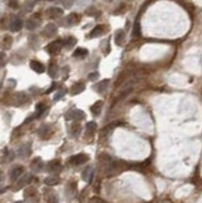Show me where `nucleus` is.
<instances>
[{"label": "nucleus", "instance_id": "6ab92c4d", "mask_svg": "<svg viewBox=\"0 0 202 203\" xmlns=\"http://www.w3.org/2000/svg\"><path fill=\"white\" fill-rule=\"evenodd\" d=\"M29 101V97L26 96L24 92H19L18 95L15 96V102H16V105H24V104H26V102Z\"/></svg>", "mask_w": 202, "mask_h": 203}, {"label": "nucleus", "instance_id": "6e6552de", "mask_svg": "<svg viewBox=\"0 0 202 203\" xmlns=\"http://www.w3.org/2000/svg\"><path fill=\"white\" fill-rule=\"evenodd\" d=\"M115 43H116V45H119V46H121L122 44H124V41H125V31L122 29H119V30H116L115 31Z\"/></svg>", "mask_w": 202, "mask_h": 203}, {"label": "nucleus", "instance_id": "20e7f679", "mask_svg": "<svg viewBox=\"0 0 202 203\" xmlns=\"http://www.w3.org/2000/svg\"><path fill=\"white\" fill-rule=\"evenodd\" d=\"M40 16L39 15H33V18H30L28 21H26V29L28 30H35L40 24Z\"/></svg>", "mask_w": 202, "mask_h": 203}, {"label": "nucleus", "instance_id": "39448f33", "mask_svg": "<svg viewBox=\"0 0 202 203\" xmlns=\"http://www.w3.org/2000/svg\"><path fill=\"white\" fill-rule=\"evenodd\" d=\"M30 67H31V70L35 71L36 74H43V72H45V70H46L45 65L41 64L40 61H36V60L30 61Z\"/></svg>", "mask_w": 202, "mask_h": 203}, {"label": "nucleus", "instance_id": "0eeeda50", "mask_svg": "<svg viewBox=\"0 0 202 203\" xmlns=\"http://www.w3.org/2000/svg\"><path fill=\"white\" fill-rule=\"evenodd\" d=\"M56 31H57V27H56L55 24H47V25L45 26V29L43 30V34H44L45 36L49 37V36L55 35Z\"/></svg>", "mask_w": 202, "mask_h": 203}, {"label": "nucleus", "instance_id": "4c0bfd02", "mask_svg": "<svg viewBox=\"0 0 202 203\" xmlns=\"http://www.w3.org/2000/svg\"><path fill=\"white\" fill-rule=\"evenodd\" d=\"M56 87V84H53V85H51V87L49 89V90H47V94H49V92H51V91H53L54 90V89H55Z\"/></svg>", "mask_w": 202, "mask_h": 203}, {"label": "nucleus", "instance_id": "c85d7f7f", "mask_svg": "<svg viewBox=\"0 0 202 203\" xmlns=\"http://www.w3.org/2000/svg\"><path fill=\"white\" fill-rule=\"evenodd\" d=\"M140 35H141V27H140V23H135L133 31H132V36L133 37H139Z\"/></svg>", "mask_w": 202, "mask_h": 203}, {"label": "nucleus", "instance_id": "9d476101", "mask_svg": "<svg viewBox=\"0 0 202 203\" xmlns=\"http://www.w3.org/2000/svg\"><path fill=\"white\" fill-rule=\"evenodd\" d=\"M105 31V26L104 25H97L96 27H94V29L90 31L89 34V39H92V37H96V36H100L102 35Z\"/></svg>", "mask_w": 202, "mask_h": 203}, {"label": "nucleus", "instance_id": "9b49d317", "mask_svg": "<svg viewBox=\"0 0 202 203\" xmlns=\"http://www.w3.org/2000/svg\"><path fill=\"white\" fill-rule=\"evenodd\" d=\"M60 161L59 160H54V161H50L49 163L46 164V171L49 172H56L57 170H60Z\"/></svg>", "mask_w": 202, "mask_h": 203}, {"label": "nucleus", "instance_id": "b1692460", "mask_svg": "<svg viewBox=\"0 0 202 203\" xmlns=\"http://www.w3.org/2000/svg\"><path fill=\"white\" fill-rule=\"evenodd\" d=\"M74 45H76V39L74 36H67L66 39L64 40V46L66 49H71Z\"/></svg>", "mask_w": 202, "mask_h": 203}, {"label": "nucleus", "instance_id": "4468645a", "mask_svg": "<svg viewBox=\"0 0 202 203\" xmlns=\"http://www.w3.org/2000/svg\"><path fill=\"white\" fill-rule=\"evenodd\" d=\"M31 178H33L31 174H24V176L18 181V188H21V187L28 186L30 182H31Z\"/></svg>", "mask_w": 202, "mask_h": 203}, {"label": "nucleus", "instance_id": "a211bd4d", "mask_svg": "<svg viewBox=\"0 0 202 203\" xmlns=\"http://www.w3.org/2000/svg\"><path fill=\"white\" fill-rule=\"evenodd\" d=\"M101 110H102V101H96V102H95V104L90 107L91 113H92V115H95V116L100 115Z\"/></svg>", "mask_w": 202, "mask_h": 203}, {"label": "nucleus", "instance_id": "2f4dec72", "mask_svg": "<svg viewBox=\"0 0 202 203\" xmlns=\"http://www.w3.org/2000/svg\"><path fill=\"white\" fill-rule=\"evenodd\" d=\"M11 43H13V39H11V36H9V35H6V37L4 39V45L6 49H9L10 46H11Z\"/></svg>", "mask_w": 202, "mask_h": 203}, {"label": "nucleus", "instance_id": "a878e982", "mask_svg": "<svg viewBox=\"0 0 202 203\" xmlns=\"http://www.w3.org/2000/svg\"><path fill=\"white\" fill-rule=\"evenodd\" d=\"M44 183L46 186H56L60 183V180L57 177H46L45 180H44Z\"/></svg>", "mask_w": 202, "mask_h": 203}, {"label": "nucleus", "instance_id": "f704fd0d", "mask_svg": "<svg viewBox=\"0 0 202 203\" xmlns=\"http://www.w3.org/2000/svg\"><path fill=\"white\" fill-rule=\"evenodd\" d=\"M37 117H39V116H37V113L35 112V113H34V115H30V117H28V118H26L25 121H24V123H29V122H31L33 120H35V118H37Z\"/></svg>", "mask_w": 202, "mask_h": 203}, {"label": "nucleus", "instance_id": "dca6fc26", "mask_svg": "<svg viewBox=\"0 0 202 203\" xmlns=\"http://www.w3.org/2000/svg\"><path fill=\"white\" fill-rule=\"evenodd\" d=\"M46 14L50 16V18H56V16H60L61 14H63V9L54 6V8L47 9V10H46Z\"/></svg>", "mask_w": 202, "mask_h": 203}, {"label": "nucleus", "instance_id": "1a4fd4ad", "mask_svg": "<svg viewBox=\"0 0 202 203\" xmlns=\"http://www.w3.org/2000/svg\"><path fill=\"white\" fill-rule=\"evenodd\" d=\"M107 85H109V80L106 79V80H102L100 82H97L96 85L94 86V90L99 92V94H104L106 91V89H107Z\"/></svg>", "mask_w": 202, "mask_h": 203}, {"label": "nucleus", "instance_id": "cd10ccee", "mask_svg": "<svg viewBox=\"0 0 202 203\" xmlns=\"http://www.w3.org/2000/svg\"><path fill=\"white\" fill-rule=\"evenodd\" d=\"M49 131H50V127L47 126V125H43L39 130H37V133H39V136L44 137V136H46V133L49 132Z\"/></svg>", "mask_w": 202, "mask_h": 203}, {"label": "nucleus", "instance_id": "ea45409f", "mask_svg": "<svg viewBox=\"0 0 202 203\" xmlns=\"http://www.w3.org/2000/svg\"><path fill=\"white\" fill-rule=\"evenodd\" d=\"M106 1H112V0H106Z\"/></svg>", "mask_w": 202, "mask_h": 203}, {"label": "nucleus", "instance_id": "393cba45", "mask_svg": "<svg viewBox=\"0 0 202 203\" xmlns=\"http://www.w3.org/2000/svg\"><path fill=\"white\" fill-rule=\"evenodd\" d=\"M47 72H49V75L51 77H55L56 74H57V65L51 61V63L49 64V67H47Z\"/></svg>", "mask_w": 202, "mask_h": 203}, {"label": "nucleus", "instance_id": "c9c22d12", "mask_svg": "<svg viewBox=\"0 0 202 203\" xmlns=\"http://www.w3.org/2000/svg\"><path fill=\"white\" fill-rule=\"evenodd\" d=\"M97 77H99V72H91V74L89 75V80L90 81H95Z\"/></svg>", "mask_w": 202, "mask_h": 203}, {"label": "nucleus", "instance_id": "5701e85b", "mask_svg": "<svg viewBox=\"0 0 202 203\" xmlns=\"http://www.w3.org/2000/svg\"><path fill=\"white\" fill-rule=\"evenodd\" d=\"M92 177H94V172H92V168L91 167L86 168V170L83 172V180L84 181H87L89 183L92 181Z\"/></svg>", "mask_w": 202, "mask_h": 203}, {"label": "nucleus", "instance_id": "473e14b6", "mask_svg": "<svg viewBox=\"0 0 202 203\" xmlns=\"http://www.w3.org/2000/svg\"><path fill=\"white\" fill-rule=\"evenodd\" d=\"M65 92H66L65 90H60L59 92H56V94H55V96H54V101H59V100H60V99H61V97H63V96L65 95Z\"/></svg>", "mask_w": 202, "mask_h": 203}, {"label": "nucleus", "instance_id": "4be33fe9", "mask_svg": "<svg viewBox=\"0 0 202 203\" xmlns=\"http://www.w3.org/2000/svg\"><path fill=\"white\" fill-rule=\"evenodd\" d=\"M18 153H19V156L20 157H26V156H29L30 153H31V150H30V144H24V146L20 147V150L18 151Z\"/></svg>", "mask_w": 202, "mask_h": 203}, {"label": "nucleus", "instance_id": "7c9ffc66", "mask_svg": "<svg viewBox=\"0 0 202 203\" xmlns=\"http://www.w3.org/2000/svg\"><path fill=\"white\" fill-rule=\"evenodd\" d=\"M86 14H87V15H90V16H96V15H99L100 13H99L95 8H89V9L86 10Z\"/></svg>", "mask_w": 202, "mask_h": 203}, {"label": "nucleus", "instance_id": "f03ea898", "mask_svg": "<svg viewBox=\"0 0 202 203\" xmlns=\"http://www.w3.org/2000/svg\"><path fill=\"white\" fill-rule=\"evenodd\" d=\"M85 118V113L81 110H70L65 113V120H76V121H81Z\"/></svg>", "mask_w": 202, "mask_h": 203}, {"label": "nucleus", "instance_id": "2eb2a0df", "mask_svg": "<svg viewBox=\"0 0 202 203\" xmlns=\"http://www.w3.org/2000/svg\"><path fill=\"white\" fill-rule=\"evenodd\" d=\"M31 168L34 171H36V172L43 171L44 170V163H43L41 158H35V160L31 162Z\"/></svg>", "mask_w": 202, "mask_h": 203}, {"label": "nucleus", "instance_id": "412c9836", "mask_svg": "<svg viewBox=\"0 0 202 203\" xmlns=\"http://www.w3.org/2000/svg\"><path fill=\"white\" fill-rule=\"evenodd\" d=\"M87 54H89L87 49H84V47H77V49L74 51V57H77V59H83V57L87 56Z\"/></svg>", "mask_w": 202, "mask_h": 203}, {"label": "nucleus", "instance_id": "bb28decb", "mask_svg": "<svg viewBox=\"0 0 202 203\" xmlns=\"http://www.w3.org/2000/svg\"><path fill=\"white\" fill-rule=\"evenodd\" d=\"M96 128H97V123L96 122L90 121V122L86 123V132L87 133H91V135H92V133L96 131Z\"/></svg>", "mask_w": 202, "mask_h": 203}, {"label": "nucleus", "instance_id": "7ed1b4c3", "mask_svg": "<svg viewBox=\"0 0 202 203\" xmlns=\"http://www.w3.org/2000/svg\"><path fill=\"white\" fill-rule=\"evenodd\" d=\"M89 161V156L85 153H79V154H75L69 160V162L71 164H74V166H80V164L83 163H86Z\"/></svg>", "mask_w": 202, "mask_h": 203}, {"label": "nucleus", "instance_id": "ddd939ff", "mask_svg": "<svg viewBox=\"0 0 202 203\" xmlns=\"http://www.w3.org/2000/svg\"><path fill=\"white\" fill-rule=\"evenodd\" d=\"M85 90V84L84 82H77V84H75L73 87H71V95L75 96V95H79V94H81Z\"/></svg>", "mask_w": 202, "mask_h": 203}, {"label": "nucleus", "instance_id": "c756f323", "mask_svg": "<svg viewBox=\"0 0 202 203\" xmlns=\"http://www.w3.org/2000/svg\"><path fill=\"white\" fill-rule=\"evenodd\" d=\"M44 111H45V105L44 104H37L36 105V113H37V116L40 117V115H43Z\"/></svg>", "mask_w": 202, "mask_h": 203}, {"label": "nucleus", "instance_id": "72a5a7b5", "mask_svg": "<svg viewBox=\"0 0 202 203\" xmlns=\"http://www.w3.org/2000/svg\"><path fill=\"white\" fill-rule=\"evenodd\" d=\"M35 194H36V192L34 188H29V190L25 191V197H33V196H35Z\"/></svg>", "mask_w": 202, "mask_h": 203}, {"label": "nucleus", "instance_id": "e433bc0d", "mask_svg": "<svg viewBox=\"0 0 202 203\" xmlns=\"http://www.w3.org/2000/svg\"><path fill=\"white\" fill-rule=\"evenodd\" d=\"M9 6L11 9H16L19 6L18 5V1H16V0H9Z\"/></svg>", "mask_w": 202, "mask_h": 203}, {"label": "nucleus", "instance_id": "423d86ee", "mask_svg": "<svg viewBox=\"0 0 202 203\" xmlns=\"http://www.w3.org/2000/svg\"><path fill=\"white\" fill-rule=\"evenodd\" d=\"M23 173H24V167L23 166H16V167H14L11 171H10V180L16 181Z\"/></svg>", "mask_w": 202, "mask_h": 203}, {"label": "nucleus", "instance_id": "f3484780", "mask_svg": "<svg viewBox=\"0 0 202 203\" xmlns=\"http://www.w3.org/2000/svg\"><path fill=\"white\" fill-rule=\"evenodd\" d=\"M23 21H21V19H14L13 20V23H11V25H10V30L11 31H19V30H21V27H23Z\"/></svg>", "mask_w": 202, "mask_h": 203}, {"label": "nucleus", "instance_id": "f8f14e48", "mask_svg": "<svg viewBox=\"0 0 202 203\" xmlns=\"http://www.w3.org/2000/svg\"><path fill=\"white\" fill-rule=\"evenodd\" d=\"M79 21H80V15L76 13H73L70 14V15L66 16V24L67 25H75V24H77Z\"/></svg>", "mask_w": 202, "mask_h": 203}, {"label": "nucleus", "instance_id": "aec40b11", "mask_svg": "<svg viewBox=\"0 0 202 203\" xmlns=\"http://www.w3.org/2000/svg\"><path fill=\"white\" fill-rule=\"evenodd\" d=\"M80 132H81V125L80 123L75 122V123H73V125L70 126V133H71V136L73 137H77Z\"/></svg>", "mask_w": 202, "mask_h": 203}, {"label": "nucleus", "instance_id": "f257e3e1", "mask_svg": "<svg viewBox=\"0 0 202 203\" xmlns=\"http://www.w3.org/2000/svg\"><path fill=\"white\" fill-rule=\"evenodd\" d=\"M63 46H64V41L63 40H56V41L50 43L49 45L45 47V50L50 55H56L57 53H60V50H61V47Z\"/></svg>", "mask_w": 202, "mask_h": 203}, {"label": "nucleus", "instance_id": "58836bf2", "mask_svg": "<svg viewBox=\"0 0 202 203\" xmlns=\"http://www.w3.org/2000/svg\"><path fill=\"white\" fill-rule=\"evenodd\" d=\"M14 203H23L21 201H18V202H14Z\"/></svg>", "mask_w": 202, "mask_h": 203}]
</instances>
